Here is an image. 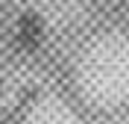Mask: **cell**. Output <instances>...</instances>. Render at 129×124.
<instances>
[{"instance_id":"1","label":"cell","mask_w":129,"mask_h":124,"mask_svg":"<svg viewBox=\"0 0 129 124\" xmlns=\"http://www.w3.org/2000/svg\"><path fill=\"white\" fill-rule=\"evenodd\" d=\"M15 41H18V47H24V50L41 47V41H44V21H41V15H35V12H24V15L18 18Z\"/></svg>"}]
</instances>
